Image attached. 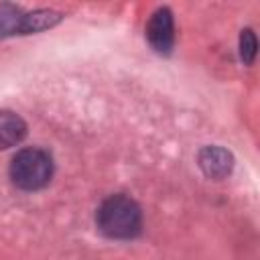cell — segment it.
I'll return each mask as SVG.
<instances>
[{"label": "cell", "instance_id": "4", "mask_svg": "<svg viewBox=\"0 0 260 260\" xmlns=\"http://www.w3.org/2000/svg\"><path fill=\"white\" fill-rule=\"evenodd\" d=\"M199 167L209 179H223L232 173L234 158L221 146H205L199 152Z\"/></svg>", "mask_w": 260, "mask_h": 260}, {"label": "cell", "instance_id": "8", "mask_svg": "<svg viewBox=\"0 0 260 260\" xmlns=\"http://www.w3.org/2000/svg\"><path fill=\"white\" fill-rule=\"evenodd\" d=\"M256 35L250 30V28H246V30H242V35H240V57H242V61L246 63V65H252L254 63V57H256Z\"/></svg>", "mask_w": 260, "mask_h": 260}, {"label": "cell", "instance_id": "2", "mask_svg": "<svg viewBox=\"0 0 260 260\" xmlns=\"http://www.w3.org/2000/svg\"><path fill=\"white\" fill-rule=\"evenodd\" d=\"M53 177V158L41 148H24L10 162V179L18 189H43Z\"/></svg>", "mask_w": 260, "mask_h": 260}, {"label": "cell", "instance_id": "3", "mask_svg": "<svg viewBox=\"0 0 260 260\" xmlns=\"http://www.w3.org/2000/svg\"><path fill=\"white\" fill-rule=\"evenodd\" d=\"M146 39L156 53L160 55L171 53L175 43V26H173V14L169 8H158L150 16L146 24Z\"/></svg>", "mask_w": 260, "mask_h": 260}, {"label": "cell", "instance_id": "6", "mask_svg": "<svg viewBox=\"0 0 260 260\" xmlns=\"http://www.w3.org/2000/svg\"><path fill=\"white\" fill-rule=\"evenodd\" d=\"M59 18H61V14H57V12H53V10H35V12H30V14H22V20H20V35L45 30V28L57 24Z\"/></svg>", "mask_w": 260, "mask_h": 260}, {"label": "cell", "instance_id": "7", "mask_svg": "<svg viewBox=\"0 0 260 260\" xmlns=\"http://www.w3.org/2000/svg\"><path fill=\"white\" fill-rule=\"evenodd\" d=\"M20 20L22 12L14 6H2L0 8V37L20 32Z\"/></svg>", "mask_w": 260, "mask_h": 260}, {"label": "cell", "instance_id": "1", "mask_svg": "<svg viewBox=\"0 0 260 260\" xmlns=\"http://www.w3.org/2000/svg\"><path fill=\"white\" fill-rule=\"evenodd\" d=\"M98 228L104 236L114 240H130L140 234L142 228V211L136 201L126 195L108 197L95 215Z\"/></svg>", "mask_w": 260, "mask_h": 260}, {"label": "cell", "instance_id": "5", "mask_svg": "<svg viewBox=\"0 0 260 260\" xmlns=\"http://www.w3.org/2000/svg\"><path fill=\"white\" fill-rule=\"evenodd\" d=\"M24 136H26L24 120L10 110H0V150L18 144Z\"/></svg>", "mask_w": 260, "mask_h": 260}]
</instances>
